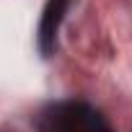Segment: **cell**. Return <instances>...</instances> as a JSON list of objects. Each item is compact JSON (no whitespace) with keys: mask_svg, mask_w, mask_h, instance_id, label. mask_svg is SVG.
<instances>
[{"mask_svg":"<svg viewBox=\"0 0 132 132\" xmlns=\"http://www.w3.org/2000/svg\"><path fill=\"white\" fill-rule=\"evenodd\" d=\"M36 132H114L106 117L83 98H57L34 117Z\"/></svg>","mask_w":132,"mask_h":132,"instance_id":"cell-1","label":"cell"},{"mask_svg":"<svg viewBox=\"0 0 132 132\" xmlns=\"http://www.w3.org/2000/svg\"><path fill=\"white\" fill-rule=\"evenodd\" d=\"M75 0H47L42 16H39V26H36V49L42 57H52L57 49V34L62 21L68 18V11L73 8Z\"/></svg>","mask_w":132,"mask_h":132,"instance_id":"cell-2","label":"cell"}]
</instances>
